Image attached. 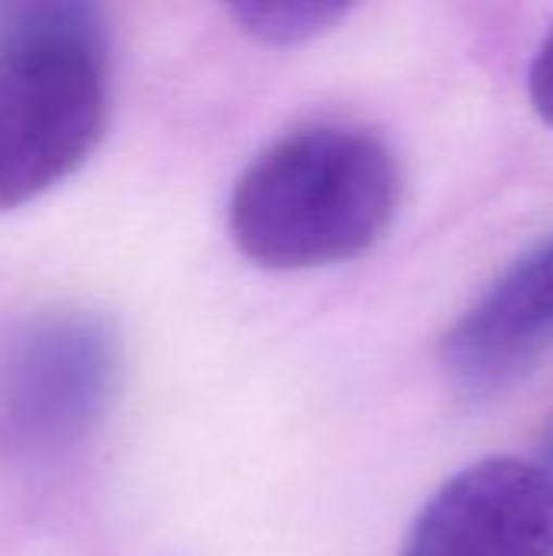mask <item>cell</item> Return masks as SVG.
<instances>
[{"label": "cell", "instance_id": "6da1fadb", "mask_svg": "<svg viewBox=\"0 0 553 556\" xmlns=\"http://www.w3.org/2000/svg\"><path fill=\"white\" fill-rule=\"evenodd\" d=\"M401 202V173L381 137L316 124L267 147L228 205L235 244L264 267L300 270L368 251Z\"/></svg>", "mask_w": 553, "mask_h": 556}, {"label": "cell", "instance_id": "7a4b0ae2", "mask_svg": "<svg viewBox=\"0 0 553 556\" xmlns=\"http://www.w3.org/2000/svg\"><path fill=\"white\" fill-rule=\"evenodd\" d=\"M108 39L75 0H36L0 16V208L68 176L108 121Z\"/></svg>", "mask_w": 553, "mask_h": 556}, {"label": "cell", "instance_id": "3957f363", "mask_svg": "<svg viewBox=\"0 0 553 556\" xmlns=\"http://www.w3.org/2000/svg\"><path fill=\"white\" fill-rule=\"evenodd\" d=\"M117 336L95 313H42L0 345V450L52 456L85 440L111 404Z\"/></svg>", "mask_w": 553, "mask_h": 556}, {"label": "cell", "instance_id": "277c9868", "mask_svg": "<svg viewBox=\"0 0 553 556\" xmlns=\"http://www.w3.org/2000/svg\"><path fill=\"white\" fill-rule=\"evenodd\" d=\"M401 556H553V472L515 456L463 469L420 511Z\"/></svg>", "mask_w": 553, "mask_h": 556}, {"label": "cell", "instance_id": "5b68a950", "mask_svg": "<svg viewBox=\"0 0 553 556\" xmlns=\"http://www.w3.org/2000/svg\"><path fill=\"white\" fill-rule=\"evenodd\" d=\"M553 332V238L525 254L443 339V365L466 384H495Z\"/></svg>", "mask_w": 553, "mask_h": 556}, {"label": "cell", "instance_id": "8992f818", "mask_svg": "<svg viewBox=\"0 0 553 556\" xmlns=\"http://www.w3.org/2000/svg\"><path fill=\"white\" fill-rule=\"evenodd\" d=\"M238 29L267 46H297L332 26L349 13V3H316V0H287V3H231L228 7Z\"/></svg>", "mask_w": 553, "mask_h": 556}, {"label": "cell", "instance_id": "52a82bcc", "mask_svg": "<svg viewBox=\"0 0 553 556\" xmlns=\"http://www.w3.org/2000/svg\"><path fill=\"white\" fill-rule=\"evenodd\" d=\"M528 88H531V101H535L538 114L553 127V26L551 33L544 36L535 62H531Z\"/></svg>", "mask_w": 553, "mask_h": 556}, {"label": "cell", "instance_id": "ba28073f", "mask_svg": "<svg viewBox=\"0 0 553 556\" xmlns=\"http://www.w3.org/2000/svg\"><path fill=\"white\" fill-rule=\"evenodd\" d=\"M548 446H551V453H553V433H551V443H548Z\"/></svg>", "mask_w": 553, "mask_h": 556}]
</instances>
